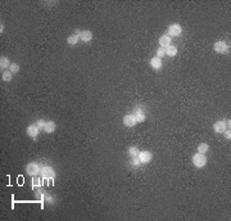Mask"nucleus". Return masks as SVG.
<instances>
[{"mask_svg": "<svg viewBox=\"0 0 231 221\" xmlns=\"http://www.w3.org/2000/svg\"><path fill=\"white\" fill-rule=\"evenodd\" d=\"M193 163L195 167H204L205 163H207V158H205L204 154H202V153H195V154L193 156Z\"/></svg>", "mask_w": 231, "mask_h": 221, "instance_id": "obj_1", "label": "nucleus"}, {"mask_svg": "<svg viewBox=\"0 0 231 221\" xmlns=\"http://www.w3.org/2000/svg\"><path fill=\"white\" fill-rule=\"evenodd\" d=\"M134 117L136 118V122H143L145 118H147V113H145V110L141 108V107H138V108H135L134 110Z\"/></svg>", "mask_w": 231, "mask_h": 221, "instance_id": "obj_2", "label": "nucleus"}, {"mask_svg": "<svg viewBox=\"0 0 231 221\" xmlns=\"http://www.w3.org/2000/svg\"><path fill=\"white\" fill-rule=\"evenodd\" d=\"M181 32H182V28L180 24L175 23V24H171V26L168 27V36H180L181 35Z\"/></svg>", "mask_w": 231, "mask_h": 221, "instance_id": "obj_3", "label": "nucleus"}, {"mask_svg": "<svg viewBox=\"0 0 231 221\" xmlns=\"http://www.w3.org/2000/svg\"><path fill=\"white\" fill-rule=\"evenodd\" d=\"M26 172H27L28 175H31V176H36L40 172V167H39L37 163L31 162V163L27 165V167H26Z\"/></svg>", "mask_w": 231, "mask_h": 221, "instance_id": "obj_4", "label": "nucleus"}, {"mask_svg": "<svg viewBox=\"0 0 231 221\" xmlns=\"http://www.w3.org/2000/svg\"><path fill=\"white\" fill-rule=\"evenodd\" d=\"M138 158L140 159V162H141V163H149V162H150V159H152V153L148 152V150L139 152Z\"/></svg>", "mask_w": 231, "mask_h": 221, "instance_id": "obj_5", "label": "nucleus"}, {"mask_svg": "<svg viewBox=\"0 0 231 221\" xmlns=\"http://www.w3.org/2000/svg\"><path fill=\"white\" fill-rule=\"evenodd\" d=\"M41 174H42V177L44 179H53L54 177V171L53 168H51L50 166H44L41 168Z\"/></svg>", "mask_w": 231, "mask_h": 221, "instance_id": "obj_6", "label": "nucleus"}, {"mask_svg": "<svg viewBox=\"0 0 231 221\" xmlns=\"http://www.w3.org/2000/svg\"><path fill=\"white\" fill-rule=\"evenodd\" d=\"M215 50L217 53H227L229 52V46L225 41H217L215 44Z\"/></svg>", "mask_w": 231, "mask_h": 221, "instance_id": "obj_7", "label": "nucleus"}, {"mask_svg": "<svg viewBox=\"0 0 231 221\" xmlns=\"http://www.w3.org/2000/svg\"><path fill=\"white\" fill-rule=\"evenodd\" d=\"M26 132H27L28 136H31V138L35 139L37 135H39V132H40V129H39L36 125H30V126L27 127V130H26Z\"/></svg>", "mask_w": 231, "mask_h": 221, "instance_id": "obj_8", "label": "nucleus"}, {"mask_svg": "<svg viewBox=\"0 0 231 221\" xmlns=\"http://www.w3.org/2000/svg\"><path fill=\"white\" fill-rule=\"evenodd\" d=\"M123 125L127 127H132L136 125V118L134 117V115H126L123 117Z\"/></svg>", "mask_w": 231, "mask_h": 221, "instance_id": "obj_9", "label": "nucleus"}, {"mask_svg": "<svg viewBox=\"0 0 231 221\" xmlns=\"http://www.w3.org/2000/svg\"><path fill=\"white\" fill-rule=\"evenodd\" d=\"M213 129H215L216 132H224L225 130H227V126L225 121H217L215 125H213Z\"/></svg>", "mask_w": 231, "mask_h": 221, "instance_id": "obj_10", "label": "nucleus"}, {"mask_svg": "<svg viewBox=\"0 0 231 221\" xmlns=\"http://www.w3.org/2000/svg\"><path fill=\"white\" fill-rule=\"evenodd\" d=\"M159 45L160 48H167L168 45H171V37L168 35H163L159 37Z\"/></svg>", "mask_w": 231, "mask_h": 221, "instance_id": "obj_11", "label": "nucleus"}, {"mask_svg": "<svg viewBox=\"0 0 231 221\" xmlns=\"http://www.w3.org/2000/svg\"><path fill=\"white\" fill-rule=\"evenodd\" d=\"M92 39V32L91 31H81V35H80V40L85 41V42H89Z\"/></svg>", "mask_w": 231, "mask_h": 221, "instance_id": "obj_12", "label": "nucleus"}, {"mask_svg": "<svg viewBox=\"0 0 231 221\" xmlns=\"http://www.w3.org/2000/svg\"><path fill=\"white\" fill-rule=\"evenodd\" d=\"M150 66L153 67L154 70H159L160 67H162V59L158 58V57H154L150 59Z\"/></svg>", "mask_w": 231, "mask_h": 221, "instance_id": "obj_13", "label": "nucleus"}, {"mask_svg": "<svg viewBox=\"0 0 231 221\" xmlns=\"http://www.w3.org/2000/svg\"><path fill=\"white\" fill-rule=\"evenodd\" d=\"M55 129H57V125L53 121H48L46 125H45V127H44V131L46 134H50V132H54Z\"/></svg>", "mask_w": 231, "mask_h": 221, "instance_id": "obj_14", "label": "nucleus"}, {"mask_svg": "<svg viewBox=\"0 0 231 221\" xmlns=\"http://www.w3.org/2000/svg\"><path fill=\"white\" fill-rule=\"evenodd\" d=\"M12 63L9 62V59L6 57H2L0 58V67H2V70H5V68H9V66Z\"/></svg>", "mask_w": 231, "mask_h": 221, "instance_id": "obj_15", "label": "nucleus"}, {"mask_svg": "<svg viewBox=\"0 0 231 221\" xmlns=\"http://www.w3.org/2000/svg\"><path fill=\"white\" fill-rule=\"evenodd\" d=\"M177 54V49L173 46V45H168L166 48V55H169V57H175Z\"/></svg>", "mask_w": 231, "mask_h": 221, "instance_id": "obj_16", "label": "nucleus"}, {"mask_svg": "<svg viewBox=\"0 0 231 221\" xmlns=\"http://www.w3.org/2000/svg\"><path fill=\"white\" fill-rule=\"evenodd\" d=\"M79 40H80V36H77L76 33H75V35H71L70 37L67 39V42H68V44H70V45H76V44H77V41H79Z\"/></svg>", "mask_w": 231, "mask_h": 221, "instance_id": "obj_17", "label": "nucleus"}, {"mask_svg": "<svg viewBox=\"0 0 231 221\" xmlns=\"http://www.w3.org/2000/svg\"><path fill=\"white\" fill-rule=\"evenodd\" d=\"M208 149H209V147H208V144H205V143H202V144L198 145V153H202V154L207 153Z\"/></svg>", "mask_w": 231, "mask_h": 221, "instance_id": "obj_18", "label": "nucleus"}, {"mask_svg": "<svg viewBox=\"0 0 231 221\" xmlns=\"http://www.w3.org/2000/svg\"><path fill=\"white\" fill-rule=\"evenodd\" d=\"M128 154H130L132 158L134 157H138L139 156V149L136 148V147H131L130 149H128Z\"/></svg>", "mask_w": 231, "mask_h": 221, "instance_id": "obj_19", "label": "nucleus"}, {"mask_svg": "<svg viewBox=\"0 0 231 221\" xmlns=\"http://www.w3.org/2000/svg\"><path fill=\"white\" fill-rule=\"evenodd\" d=\"M12 75H13V73H12L11 71H5V72H3V80L6 81V82H8V81H11V80H12Z\"/></svg>", "mask_w": 231, "mask_h": 221, "instance_id": "obj_20", "label": "nucleus"}, {"mask_svg": "<svg viewBox=\"0 0 231 221\" xmlns=\"http://www.w3.org/2000/svg\"><path fill=\"white\" fill-rule=\"evenodd\" d=\"M9 71L12 72V73H17L19 71V66L17 64V63H12L11 66H9Z\"/></svg>", "mask_w": 231, "mask_h": 221, "instance_id": "obj_21", "label": "nucleus"}, {"mask_svg": "<svg viewBox=\"0 0 231 221\" xmlns=\"http://www.w3.org/2000/svg\"><path fill=\"white\" fill-rule=\"evenodd\" d=\"M166 55V48H159L157 49V57L158 58H162V57H165Z\"/></svg>", "mask_w": 231, "mask_h": 221, "instance_id": "obj_22", "label": "nucleus"}, {"mask_svg": "<svg viewBox=\"0 0 231 221\" xmlns=\"http://www.w3.org/2000/svg\"><path fill=\"white\" fill-rule=\"evenodd\" d=\"M32 186H41V183H40V179L39 177H33L32 179Z\"/></svg>", "mask_w": 231, "mask_h": 221, "instance_id": "obj_23", "label": "nucleus"}, {"mask_svg": "<svg viewBox=\"0 0 231 221\" xmlns=\"http://www.w3.org/2000/svg\"><path fill=\"white\" fill-rule=\"evenodd\" d=\"M45 125H46V122H44V120H39V121L36 122V126L39 127L40 130H41V129H44V127H45Z\"/></svg>", "mask_w": 231, "mask_h": 221, "instance_id": "obj_24", "label": "nucleus"}, {"mask_svg": "<svg viewBox=\"0 0 231 221\" xmlns=\"http://www.w3.org/2000/svg\"><path fill=\"white\" fill-rule=\"evenodd\" d=\"M140 163H141V162H140V159H139L138 157H134V158H132V162H131L132 166H136V167H138Z\"/></svg>", "mask_w": 231, "mask_h": 221, "instance_id": "obj_25", "label": "nucleus"}, {"mask_svg": "<svg viewBox=\"0 0 231 221\" xmlns=\"http://www.w3.org/2000/svg\"><path fill=\"white\" fill-rule=\"evenodd\" d=\"M224 132H225V136H226V139H229V140H230V139H231V132H230V129H229V130H225Z\"/></svg>", "mask_w": 231, "mask_h": 221, "instance_id": "obj_26", "label": "nucleus"}, {"mask_svg": "<svg viewBox=\"0 0 231 221\" xmlns=\"http://www.w3.org/2000/svg\"><path fill=\"white\" fill-rule=\"evenodd\" d=\"M225 122H226L227 129H230V126H231V121H230V120H225Z\"/></svg>", "mask_w": 231, "mask_h": 221, "instance_id": "obj_27", "label": "nucleus"}]
</instances>
